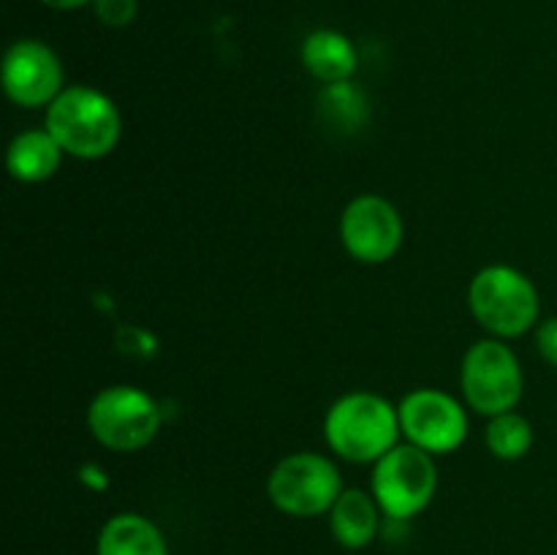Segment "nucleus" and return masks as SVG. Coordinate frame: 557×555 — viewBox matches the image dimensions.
I'll list each match as a JSON object with an SVG mask.
<instances>
[{"mask_svg":"<svg viewBox=\"0 0 557 555\" xmlns=\"http://www.w3.org/2000/svg\"><path fill=\"white\" fill-rule=\"evenodd\" d=\"M400 435L397 408L375 392H348L324 417L326 444L348 462H379Z\"/></svg>","mask_w":557,"mask_h":555,"instance_id":"nucleus-1","label":"nucleus"},{"mask_svg":"<svg viewBox=\"0 0 557 555\" xmlns=\"http://www.w3.org/2000/svg\"><path fill=\"white\" fill-rule=\"evenodd\" d=\"M47 131L65 156L103 158L117 147L120 112L107 92L87 85H71L47 107Z\"/></svg>","mask_w":557,"mask_h":555,"instance_id":"nucleus-2","label":"nucleus"},{"mask_svg":"<svg viewBox=\"0 0 557 555\" xmlns=\"http://www.w3.org/2000/svg\"><path fill=\"white\" fill-rule=\"evenodd\" d=\"M468 305L495 337H520L539 321V292L531 278L509 264H490L473 275Z\"/></svg>","mask_w":557,"mask_h":555,"instance_id":"nucleus-3","label":"nucleus"},{"mask_svg":"<svg viewBox=\"0 0 557 555\" xmlns=\"http://www.w3.org/2000/svg\"><path fill=\"white\" fill-rule=\"evenodd\" d=\"M438 490V468L430 452L413 444H397L375 462L370 493L386 520L406 522L430 506Z\"/></svg>","mask_w":557,"mask_h":555,"instance_id":"nucleus-4","label":"nucleus"},{"mask_svg":"<svg viewBox=\"0 0 557 555\" xmlns=\"http://www.w3.org/2000/svg\"><path fill=\"white\" fill-rule=\"evenodd\" d=\"M87 428L98 444L112 452L145 449L161 428V408L139 386H107L87 408Z\"/></svg>","mask_w":557,"mask_h":555,"instance_id":"nucleus-5","label":"nucleus"},{"mask_svg":"<svg viewBox=\"0 0 557 555\" xmlns=\"http://www.w3.org/2000/svg\"><path fill=\"white\" fill-rule=\"evenodd\" d=\"M343 490L337 466L319 452H294L283 457L267 479L272 506L292 517L326 515Z\"/></svg>","mask_w":557,"mask_h":555,"instance_id":"nucleus-6","label":"nucleus"},{"mask_svg":"<svg viewBox=\"0 0 557 555\" xmlns=\"http://www.w3.org/2000/svg\"><path fill=\"white\" fill-rule=\"evenodd\" d=\"M460 384L468 406L484 417L515 411L525 379L517 354L500 337L473 343L460 365Z\"/></svg>","mask_w":557,"mask_h":555,"instance_id":"nucleus-7","label":"nucleus"},{"mask_svg":"<svg viewBox=\"0 0 557 555\" xmlns=\"http://www.w3.org/2000/svg\"><path fill=\"white\" fill-rule=\"evenodd\" d=\"M400 430L408 444L430 452V455H449L460 449L468 435V414L449 392L413 390L397 406Z\"/></svg>","mask_w":557,"mask_h":555,"instance_id":"nucleus-8","label":"nucleus"},{"mask_svg":"<svg viewBox=\"0 0 557 555\" xmlns=\"http://www.w3.org/2000/svg\"><path fill=\"white\" fill-rule=\"evenodd\" d=\"M341 243L362 264H384L403 245L400 212L384 196H357L341 215Z\"/></svg>","mask_w":557,"mask_h":555,"instance_id":"nucleus-9","label":"nucleus"},{"mask_svg":"<svg viewBox=\"0 0 557 555\" xmlns=\"http://www.w3.org/2000/svg\"><path fill=\"white\" fill-rule=\"evenodd\" d=\"M3 90L16 107H49L63 87V65L52 47L36 38H20L3 58Z\"/></svg>","mask_w":557,"mask_h":555,"instance_id":"nucleus-10","label":"nucleus"},{"mask_svg":"<svg viewBox=\"0 0 557 555\" xmlns=\"http://www.w3.org/2000/svg\"><path fill=\"white\" fill-rule=\"evenodd\" d=\"M381 506L373 493L359 488H346L330 509V528L337 544L346 550H362L375 539L381 528Z\"/></svg>","mask_w":557,"mask_h":555,"instance_id":"nucleus-11","label":"nucleus"},{"mask_svg":"<svg viewBox=\"0 0 557 555\" xmlns=\"http://www.w3.org/2000/svg\"><path fill=\"white\" fill-rule=\"evenodd\" d=\"M96 555H169V544L156 522L134 511H123L103 522Z\"/></svg>","mask_w":557,"mask_h":555,"instance_id":"nucleus-12","label":"nucleus"},{"mask_svg":"<svg viewBox=\"0 0 557 555\" xmlns=\"http://www.w3.org/2000/svg\"><path fill=\"white\" fill-rule=\"evenodd\" d=\"M299 58H302L305 69L324 85L351 79L357 71V49H354L351 38L343 36L341 30H330V27L308 33L302 49H299Z\"/></svg>","mask_w":557,"mask_h":555,"instance_id":"nucleus-13","label":"nucleus"},{"mask_svg":"<svg viewBox=\"0 0 557 555\" xmlns=\"http://www.w3.org/2000/svg\"><path fill=\"white\" fill-rule=\"evenodd\" d=\"M63 161V147L47 128L22 131L9 145V172L20 183H44L52 177Z\"/></svg>","mask_w":557,"mask_h":555,"instance_id":"nucleus-14","label":"nucleus"},{"mask_svg":"<svg viewBox=\"0 0 557 555\" xmlns=\"http://www.w3.org/2000/svg\"><path fill=\"white\" fill-rule=\"evenodd\" d=\"M319 109L324 114L326 123H332L341 131H357L362 128L364 120H368L370 107L368 98L362 96L357 85L351 82H332V85H324L319 96Z\"/></svg>","mask_w":557,"mask_h":555,"instance_id":"nucleus-15","label":"nucleus"},{"mask_svg":"<svg viewBox=\"0 0 557 555\" xmlns=\"http://www.w3.org/2000/svg\"><path fill=\"white\" fill-rule=\"evenodd\" d=\"M484 441H487V449L498 460H520L531 452L533 428L522 414L506 411L498 414V417H490Z\"/></svg>","mask_w":557,"mask_h":555,"instance_id":"nucleus-16","label":"nucleus"},{"mask_svg":"<svg viewBox=\"0 0 557 555\" xmlns=\"http://www.w3.org/2000/svg\"><path fill=\"white\" fill-rule=\"evenodd\" d=\"M136 0H92V11H96L98 22L107 27H125L134 22L136 16Z\"/></svg>","mask_w":557,"mask_h":555,"instance_id":"nucleus-17","label":"nucleus"},{"mask_svg":"<svg viewBox=\"0 0 557 555\" xmlns=\"http://www.w3.org/2000/svg\"><path fill=\"white\" fill-rule=\"evenodd\" d=\"M536 346L539 354L557 368V316H549L536 326Z\"/></svg>","mask_w":557,"mask_h":555,"instance_id":"nucleus-18","label":"nucleus"},{"mask_svg":"<svg viewBox=\"0 0 557 555\" xmlns=\"http://www.w3.org/2000/svg\"><path fill=\"white\" fill-rule=\"evenodd\" d=\"M38 3L49 5V9L54 11H71V9H82V5L87 3L92 5V0H38Z\"/></svg>","mask_w":557,"mask_h":555,"instance_id":"nucleus-19","label":"nucleus"}]
</instances>
